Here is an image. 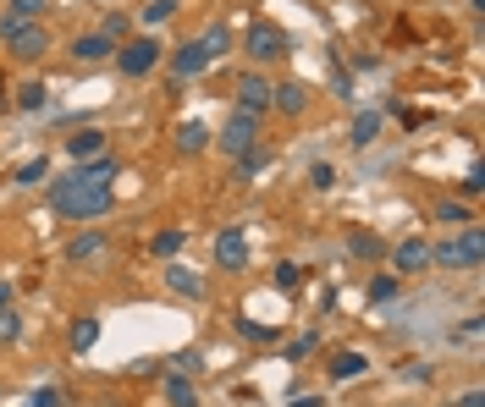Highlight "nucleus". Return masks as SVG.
<instances>
[{"label": "nucleus", "mask_w": 485, "mask_h": 407, "mask_svg": "<svg viewBox=\"0 0 485 407\" xmlns=\"http://www.w3.org/2000/svg\"><path fill=\"white\" fill-rule=\"evenodd\" d=\"M116 176H121V166H116L111 155L83 160L78 171L55 176V182H50V215H61V221H100V215H111Z\"/></svg>", "instance_id": "1"}, {"label": "nucleus", "mask_w": 485, "mask_h": 407, "mask_svg": "<svg viewBox=\"0 0 485 407\" xmlns=\"http://www.w3.org/2000/svg\"><path fill=\"white\" fill-rule=\"evenodd\" d=\"M0 44L12 50V61H39L50 50V28L34 17H12V12H0Z\"/></svg>", "instance_id": "2"}, {"label": "nucleus", "mask_w": 485, "mask_h": 407, "mask_svg": "<svg viewBox=\"0 0 485 407\" xmlns=\"http://www.w3.org/2000/svg\"><path fill=\"white\" fill-rule=\"evenodd\" d=\"M431 264H441V270H480V264H485V237H480V226H458L447 242H436V248H431Z\"/></svg>", "instance_id": "3"}, {"label": "nucleus", "mask_w": 485, "mask_h": 407, "mask_svg": "<svg viewBox=\"0 0 485 407\" xmlns=\"http://www.w3.org/2000/svg\"><path fill=\"white\" fill-rule=\"evenodd\" d=\"M160 55H166V44L144 33V39H127V44H116V55H111V61L121 66V78H150L155 66H160Z\"/></svg>", "instance_id": "4"}, {"label": "nucleus", "mask_w": 485, "mask_h": 407, "mask_svg": "<svg viewBox=\"0 0 485 407\" xmlns=\"http://www.w3.org/2000/svg\"><path fill=\"white\" fill-rule=\"evenodd\" d=\"M210 144H221V155H227V160L248 155V149L259 144V116H248V110H232V116H227V127L216 132Z\"/></svg>", "instance_id": "5"}, {"label": "nucleus", "mask_w": 485, "mask_h": 407, "mask_svg": "<svg viewBox=\"0 0 485 407\" xmlns=\"http://www.w3.org/2000/svg\"><path fill=\"white\" fill-rule=\"evenodd\" d=\"M243 50L265 66V61H282L293 44H287V28H282V23H265V17H259V23L248 28V44H243Z\"/></svg>", "instance_id": "6"}, {"label": "nucleus", "mask_w": 485, "mask_h": 407, "mask_svg": "<svg viewBox=\"0 0 485 407\" xmlns=\"http://www.w3.org/2000/svg\"><path fill=\"white\" fill-rule=\"evenodd\" d=\"M386 259H392L397 276H425V270H431V242L425 237H408V242L386 248Z\"/></svg>", "instance_id": "7"}, {"label": "nucleus", "mask_w": 485, "mask_h": 407, "mask_svg": "<svg viewBox=\"0 0 485 407\" xmlns=\"http://www.w3.org/2000/svg\"><path fill=\"white\" fill-rule=\"evenodd\" d=\"M270 94H276V83H270L265 72H243V78H238V110L265 116V110H270Z\"/></svg>", "instance_id": "8"}, {"label": "nucleus", "mask_w": 485, "mask_h": 407, "mask_svg": "<svg viewBox=\"0 0 485 407\" xmlns=\"http://www.w3.org/2000/svg\"><path fill=\"white\" fill-rule=\"evenodd\" d=\"M166 66H171V78L182 83V78H199V72H204V66H210V55H204V50H199V39H182V44L171 50V61H166Z\"/></svg>", "instance_id": "9"}, {"label": "nucleus", "mask_w": 485, "mask_h": 407, "mask_svg": "<svg viewBox=\"0 0 485 407\" xmlns=\"http://www.w3.org/2000/svg\"><path fill=\"white\" fill-rule=\"evenodd\" d=\"M111 55H116V39H105L100 28H94V33H78V39H73V61H83V66H105Z\"/></svg>", "instance_id": "10"}, {"label": "nucleus", "mask_w": 485, "mask_h": 407, "mask_svg": "<svg viewBox=\"0 0 485 407\" xmlns=\"http://www.w3.org/2000/svg\"><path fill=\"white\" fill-rule=\"evenodd\" d=\"M105 248H111V237H105L100 226H89V232H78L73 242H66V264H89V259H105Z\"/></svg>", "instance_id": "11"}, {"label": "nucleus", "mask_w": 485, "mask_h": 407, "mask_svg": "<svg viewBox=\"0 0 485 407\" xmlns=\"http://www.w3.org/2000/svg\"><path fill=\"white\" fill-rule=\"evenodd\" d=\"M216 264H221V270H248V237H243L238 226L216 237Z\"/></svg>", "instance_id": "12"}, {"label": "nucleus", "mask_w": 485, "mask_h": 407, "mask_svg": "<svg viewBox=\"0 0 485 407\" xmlns=\"http://www.w3.org/2000/svg\"><path fill=\"white\" fill-rule=\"evenodd\" d=\"M160 396H166L171 407H199V385H193V374H177V369L160 380Z\"/></svg>", "instance_id": "13"}, {"label": "nucleus", "mask_w": 485, "mask_h": 407, "mask_svg": "<svg viewBox=\"0 0 485 407\" xmlns=\"http://www.w3.org/2000/svg\"><path fill=\"white\" fill-rule=\"evenodd\" d=\"M270 110H282V116H304V110H309V89H304V83H276Z\"/></svg>", "instance_id": "14"}, {"label": "nucleus", "mask_w": 485, "mask_h": 407, "mask_svg": "<svg viewBox=\"0 0 485 407\" xmlns=\"http://www.w3.org/2000/svg\"><path fill=\"white\" fill-rule=\"evenodd\" d=\"M66 155H73L78 166H83V160H100V155H105V132H100V127L73 132V138H66Z\"/></svg>", "instance_id": "15"}, {"label": "nucleus", "mask_w": 485, "mask_h": 407, "mask_svg": "<svg viewBox=\"0 0 485 407\" xmlns=\"http://www.w3.org/2000/svg\"><path fill=\"white\" fill-rule=\"evenodd\" d=\"M210 138H216V132L204 127V121H182L177 127V155H204V149H210Z\"/></svg>", "instance_id": "16"}, {"label": "nucleus", "mask_w": 485, "mask_h": 407, "mask_svg": "<svg viewBox=\"0 0 485 407\" xmlns=\"http://www.w3.org/2000/svg\"><path fill=\"white\" fill-rule=\"evenodd\" d=\"M265 166H270V149H265V144H254L248 155H238V160H232V182H254Z\"/></svg>", "instance_id": "17"}, {"label": "nucleus", "mask_w": 485, "mask_h": 407, "mask_svg": "<svg viewBox=\"0 0 485 407\" xmlns=\"http://www.w3.org/2000/svg\"><path fill=\"white\" fill-rule=\"evenodd\" d=\"M166 287L182 298H204V276H193L188 264H166Z\"/></svg>", "instance_id": "18"}, {"label": "nucleus", "mask_w": 485, "mask_h": 407, "mask_svg": "<svg viewBox=\"0 0 485 407\" xmlns=\"http://www.w3.org/2000/svg\"><path fill=\"white\" fill-rule=\"evenodd\" d=\"M348 138H354V149H370V144L381 138V110H359V116H354V132H348Z\"/></svg>", "instance_id": "19"}, {"label": "nucleus", "mask_w": 485, "mask_h": 407, "mask_svg": "<svg viewBox=\"0 0 485 407\" xmlns=\"http://www.w3.org/2000/svg\"><path fill=\"white\" fill-rule=\"evenodd\" d=\"M199 50L210 55V61H221V55L232 50V28H227V23H210V28L199 33Z\"/></svg>", "instance_id": "20"}, {"label": "nucleus", "mask_w": 485, "mask_h": 407, "mask_svg": "<svg viewBox=\"0 0 485 407\" xmlns=\"http://www.w3.org/2000/svg\"><path fill=\"white\" fill-rule=\"evenodd\" d=\"M325 369H331V380L342 385V380H354V374H364V369H370V358H364V353H336V358H331Z\"/></svg>", "instance_id": "21"}, {"label": "nucleus", "mask_w": 485, "mask_h": 407, "mask_svg": "<svg viewBox=\"0 0 485 407\" xmlns=\"http://www.w3.org/2000/svg\"><path fill=\"white\" fill-rule=\"evenodd\" d=\"M182 242H188V237H182V226H166V232H155V237H150V253H155V259H177V253H182Z\"/></svg>", "instance_id": "22"}, {"label": "nucleus", "mask_w": 485, "mask_h": 407, "mask_svg": "<svg viewBox=\"0 0 485 407\" xmlns=\"http://www.w3.org/2000/svg\"><path fill=\"white\" fill-rule=\"evenodd\" d=\"M44 176H50V155H34V160H23V166H17V176H12V182H17V187H39Z\"/></svg>", "instance_id": "23"}, {"label": "nucleus", "mask_w": 485, "mask_h": 407, "mask_svg": "<svg viewBox=\"0 0 485 407\" xmlns=\"http://www.w3.org/2000/svg\"><path fill=\"white\" fill-rule=\"evenodd\" d=\"M348 253H354V259H386V242H381L375 232H354V237H348Z\"/></svg>", "instance_id": "24"}, {"label": "nucleus", "mask_w": 485, "mask_h": 407, "mask_svg": "<svg viewBox=\"0 0 485 407\" xmlns=\"http://www.w3.org/2000/svg\"><path fill=\"white\" fill-rule=\"evenodd\" d=\"M94 342H100V319L83 314V319L73 325V353H94Z\"/></svg>", "instance_id": "25"}, {"label": "nucleus", "mask_w": 485, "mask_h": 407, "mask_svg": "<svg viewBox=\"0 0 485 407\" xmlns=\"http://www.w3.org/2000/svg\"><path fill=\"white\" fill-rule=\"evenodd\" d=\"M436 221H441V226H474V210H463V204L441 198V204H436Z\"/></svg>", "instance_id": "26"}, {"label": "nucleus", "mask_w": 485, "mask_h": 407, "mask_svg": "<svg viewBox=\"0 0 485 407\" xmlns=\"http://www.w3.org/2000/svg\"><path fill=\"white\" fill-rule=\"evenodd\" d=\"M44 99H50V89H44V83H23V89H17V110H28V116H34V110H44Z\"/></svg>", "instance_id": "27"}, {"label": "nucleus", "mask_w": 485, "mask_h": 407, "mask_svg": "<svg viewBox=\"0 0 485 407\" xmlns=\"http://www.w3.org/2000/svg\"><path fill=\"white\" fill-rule=\"evenodd\" d=\"M100 33H105V39H116V44H121V39H132V17H127V12H111V17H105V23H100Z\"/></svg>", "instance_id": "28"}, {"label": "nucleus", "mask_w": 485, "mask_h": 407, "mask_svg": "<svg viewBox=\"0 0 485 407\" xmlns=\"http://www.w3.org/2000/svg\"><path fill=\"white\" fill-rule=\"evenodd\" d=\"M309 187H315V193H331V187H336V166H331V160H315V166H309Z\"/></svg>", "instance_id": "29"}, {"label": "nucleus", "mask_w": 485, "mask_h": 407, "mask_svg": "<svg viewBox=\"0 0 485 407\" xmlns=\"http://www.w3.org/2000/svg\"><path fill=\"white\" fill-rule=\"evenodd\" d=\"M397 292H403L397 276H375V281H370V303H397Z\"/></svg>", "instance_id": "30"}, {"label": "nucleus", "mask_w": 485, "mask_h": 407, "mask_svg": "<svg viewBox=\"0 0 485 407\" xmlns=\"http://www.w3.org/2000/svg\"><path fill=\"white\" fill-rule=\"evenodd\" d=\"M177 6H182V0H150V6H144V23H150V28H160V23H171V17H177Z\"/></svg>", "instance_id": "31"}, {"label": "nucleus", "mask_w": 485, "mask_h": 407, "mask_svg": "<svg viewBox=\"0 0 485 407\" xmlns=\"http://www.w3.org/2000/svg\"><path fill=\"white\" fill-rule=\"evenodd\" d=\"M320 353V330H304V336H293V347H287V358L298 364V358H315Z\"/></svg>", "instance_id": "32"}, {"label": "nucleus", "mask_w": 485, "mask_h": 407, "mask_svg": "<svg viewBox=\"0 0 485 407\" xmlns=\"http://www.w3.org/2000/svg\"><path fill=\"white\" fill-rule=\"evenodd\" d=\"M171 369H177V374H199V369H204V358H199V347H182V353L171 358Z\"/></svg>", "instance_id": "33"}, {"label": "nucleus", "mask_w": 485, "mask_h": 407, "mask_svg": "<svg viewBox=\"0 0 485 407\" xmlns=\"http://www.w3.org/2000/svg\"><path fill=\"white\" fill-rule=\"evenodd\" d=\"M23 336V319H17V308H0V342H17Z\"/></svg>", "instance_id": "34"}, {"label": "nucleus", "mask_w": 485, "mask_h": 407, "mask_svg": "<svg viewBox=\"0 0 485 407\" xmlns=\"http://www.w3.org/2000/svg\"><path fill=\"white\" fill-rule=\"evenodd\" d=\"M44 6H50V0H6V12H12V17H28V23H34Z\"/></svg>", "instance_id": "35"}, {"label": "nucleus", "mask_w": 485, "mask_h": 407, "mask_svg": "<svg viewBox=\"0 0 485 407\" xmlns=\"http://www.w3.org/2000/svg\"><path fill=\"white\" fill-rule=\"evenodd\" d=\"M463 193H469V198H474V193H485V166H480V160L463 171Z\"/></svg>", "instance_id": "36"}, {"label": "nucleus", "mask_w": 485, "mask_h": 407, "mask_svg": "<svg viewBox=\"0 0 485 407\" xmlns=\"http://www.w3.org/2000/svg\"><path fill=\"white\" fill-rule=\"evenodd\" d=\"M304 276H298V264H276V287H282V292H293Z\"/></svg>", "instance_id": "37"}, {"label": "nucleus", "mask_w": 485, "mask_h": 407, "mask_svg": "<svg viewBox=\"0 0 485 407\" xmlns=\"http://www.w3.org/2000/svg\"><path fill=\"white\" fill-rule=\"evenodd\" d=\"M28 407H61V391H55V385H39V391L28 396Z\"/></svg>", "instance_id": "38"}, {"label": "nucleus", "mask_w": 485, "mask_h": 407, "mask_svg": "<svg viewBox=\"0 0 485 407\" xmlns=\"http://www.w3.org/2000/svg\"><path fill=\"white\" fill-rule=\"evenodd\" d=\"M331 83H336V94H342V99H348V94H354V78H348V72H342V61H331Z\"/></svg>", "instance_id": "39"}, {"label": "nucleus", "mask_w": 485, "mask_h": 407, "mask_svg": "<svg viewBox=\"0 0 485 407\" xmlns=\"http://www.w3.org/2000/svg\"><path fill=\"white\" fill-rule=\"evenodd\" d=\"M458 336H463L469 347H474V342H480V314H474V319H463V325H458Z\"/></svg>", "instance_id": "40"}, {"label": "nucleus", "mask_w": 485, "mask_h": 407, "mask_svg": "<svg viewBox=\"0 0 485 407\" xmlns=\"http://www.w3.org/2000/svg\"><path fill=\"white\" fill-rule=\"evenodd\" d=\"M452 407H485V391H480V385H474V391H463V396H458V402H452Z\"/></svg>", "instance_id": "41"}, {"label": "nucleus", "mask_w": 485, "mask_h": 407, "mask_svg": "<svg viewBox=\"0 0 485 407\" xmlns=\"http://www.w3.org/2000/svg\"><path fill=\"white\" fill-rule=\"evenodd\" d=\"M287 407H325V402H320V396H293Z\"/></svg>", "instance_id": "42"}, {"label": "nucleus", "mask_w": 485, "mask_h": 407, "mask_svg": "<svg viewBox=\"0 0 485 407\" xmlns=\"http://www.w3.org/2000/svg\"><path fill=\"white\" fill-rule=\"evenodd\" d=\"M0 308H12V281H0Z\"/></svg>", "instance_id": "43"}, {"label": "nucleus", "mask_w": 485, "mask_h": 407, "mask_svg": "<svg viewBox=\"0 0 485 407\" xmlns=\"http://www.w3.org/2000/svg\"><path fill=\"white\" fill-rule=\"evenodd\" d=\"M0 99H6V78H0Z\"/></svg>", "instance_id": "44"}]
</instances>
